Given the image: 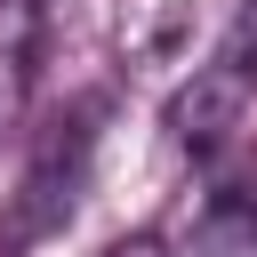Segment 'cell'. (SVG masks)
Returning <instances> with one entry per match:
<instances>
[{
	"label": "cell",
	"instance_id": "obj_1",
	"mask_svg": "<svg viewBox=\"0 0 257 257\" xmlns=\"http://www.w3.org/2000/svg\"><path fill=\"white\" fill-rule=\"evenodd\" d=\"M249 96H257V0L233 8V24L217 32V48H209V56L193 64V80L169 96V137H177L185 153H217V145L241 128Z\"/></svg>",
	"mask_w": 257,
	"mask_h": 257
},
{
	"label": "cell",
	"instance_id": "obj_2",
	"mask_svg": "<svg viewBox=\"0 0 257 257\" xmlns=\"http://www.w3.org/2000/svg\"><path fill=\"white\" fill-rule=\"evenodd\" d=\"M88 153H96V112H72L64 128L40 137V153H32L24 185H16L8 233H0L8 249H32V241H48V233L72 217V201H80V185H88Z\"/></svg>",
	"mask_w": 257,
	"mask_h": 257
},
{
	"label": "cell",
	"instance_id": "obj_3",
	"mask_svg": "<svg viewBox=\"0 0 257 257\" xmlns=\"http://www.w3.org/2000/svg\"><path fill=\"white\" fill-rule=\"evenodd\" d=\"M32 64H40V0H0V137L24 120Z\"/></svg>",
	"mask_w": 257,
	"mask_h": 257
},
{
	"label": "cell",
	"instance_id": "obj_4",
	"mask_svg": "<svg viewBox=\"0 0 257 257\" xmlns=\"http://www.w3.org/2000/svg\"><path fill=\"white\" fill-rule=\"evenodd\" d=\"M104 257H161V249H153V241H112Z\"/></svg>",
	"mask_w": 257,
	"mask_h": 257
},
{
	"label": "cell",
	"instance_id": "obj_5",
	"mask_svg": "<svg viewBox=\"0 0 257 257\" xmlns=\"http://www.w3.org/2000/svg\"><path fill=\"white\" fill-rule=\"evenodd\" d=\"M249 257H257V201H249Z\"/></svg>",
	"mask_w": 257,
	"mask_h": 257
}]
</instances>
